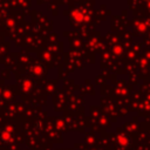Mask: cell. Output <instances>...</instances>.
Here are the masks:
<instances>
[{
  "label": "cell",
  "instance_id": "obj_1",
  "mask_svg": "<svg viewBox=\"0 0 150 150\" xmlns=\"http://www.w3.org/2000/svg\"><path fill=\"white\" fill-rule=\"evenodd\" d=\"M144 1H150V0H144Z\"/></svg>",
  "mask_w": 150,
  "mask_h": 150
}]
</instances>
